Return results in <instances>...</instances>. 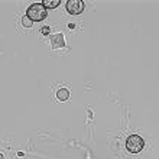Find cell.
<instances>
[{
  "label": "cell",
  "mask_w": 159,
  "mask_h": 159,
  "mask_svg": "<svg viewBox=\"0 0 159 159\" xmlns=\"http://www.w3.org/2000/svg\"><path fill=\"white\" fill-rule=\"evenodd\" d=\"M26 16L32 22H41L46 17V7L42 3H34L30 7H28Z\"/></svg>",
  "instance_id": "6da1fadb"
},
{
  "label": "cell",
  "mask_w": 159,
  "mask_h": 159,
  "mask_svg": "<svg viewBox=\"0 0 159 159\" xmlns=\"http://www.w3.org/2000/svg\"><path fill=\"white\" fill-rule=\"evenodd\" d=\"M143 146H145V142H143V139L139 134H132L126 140V149L130 153H138V152H140L143 149Z\"/></svg>",
  "instance_id": "7a4b0ae2"
},
{
  "label": "cell",
  "mask_w": 159,
  "mask_h": 159,
  "mask_svg": "<svg viewBox=\"0 0 159 159\" xmlns=\"http://www.w3.org/2000/svg\"><path fill=\"white\" fill-rule=\"evenodd\" d=\"M84 10L83 0H68L67 2V12L71 15H80Z\"/></svg>",
  "instance_id": "3957f363"
},
{
  "label": "cell",
  "mask_w": 159,
  "mask_h": 159,
  "mask_svg": "<svg viewBox=\"0 0 159 159\" xmlns=\"http://www.w3.org/2000/svg\"><path fill=\"white\" fill-rule=\"evenodd\" d=\"M52 46L54 48H61V46H64V36L61 34H57L52 36Z\"/></svg>",
  "instance_id": "277c9868"
},
{
  "label": "cell",
  "mask_w": 159,
  "mask_h": 159,
  "mask_svg": "<svg viewBox=\"0 0 159 159\" xmlns=\"http://www.w3.org/2000/svg\"><path fill=\"white\" fill-rule=\"evenodd\" d=\"M68 97H70V91H68L67 88H59L58 91H57V98L61 101H67Z\"/></svg>",
  "instance_id": "5b68a950"
},
{
  "label": "cell",
  "mask_w": 159,
  "mask_h": 159,
  "mask_svg": "<svg viewBox=\"0 0 159 159\" xmlns=\"http://www.w3.org/2000/svg\"><path fill=\"white\" fill-rule=\"evenodd\" d=\"M59 3H61V0H43V6H45L46 9H55L57 6H59Z\"/></svg>",
  "instance_id": "8992f818"
},
{
  "label": "cell",
  "mask_w": 159,
  "mask_h": 159,
  "mask_svg": "<svg viewBox=\"0 0 159 159\" xmlns=\"http://www.w3.org/2000/svg\"><path fill=\"white\" fill-rule=\"evenodd\" d=\"M32 23H34V22L30 20V19H29V17H28V16L22 17V25L25 26V28H30V26H32Z\"/></svg>",
  "instance_id": "52a82bcc"
},
{
  "label": "cell",
  "mask_w": 159,
  "mask_h": 159,
  "mask_svg": "<svg viewBox=\"0 0 159 159\" xmlns=\"http://www.w3.org/2000/svg\"><path fill=\"white\" fill-rule=\"evenodd\" d=\"M41 32L43 35H48L49 34V28H48V26H43V28H41Z\"/></svg>",
  "instance_id": "ba28073f"
},
{
  "label": "cell",
  "mask_w": 159,
  "mask_h": 159,
  "mask_svg": "<svg viewBox=\"0 0 159 159\" xmlns=\"http://www.w3.org/2000/svg\"><path fill=\"white\" fill-rule=\"evenodd\" d=\"M0 159H3V155H2V153H0Z\"/></svg>",
  "instance_id": "9c48e42d"
}]
</instances>
